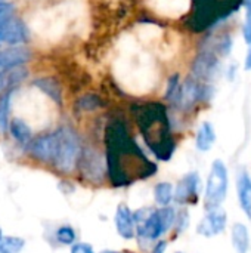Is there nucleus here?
<instances>
[{
    "mask_svg": "<svg viewBox=\"0 0 251 253\" xmlns=\"http://www.w3.org/2000/svg\"><path fill=\"white\" fill-rule=\"evenodd\" d=\"M136 122L145 144L158 160L167 162L175 153L170 122L164 105L149 102L136 108Z\"/></svg>",
    "mask_w": 251,
    "mask_h": 253,
    "instance_id": "f257e3e1",
    "label": "nucleus"
},
{
    "mask_svg": "<svg viewBox=\"0 0 251 253\" xmlns=\"http://www.w3.org/2000/svg\"><path fill=\"white\" fill-rule=\"evenodd\" d=\"M191 27L203 31L223 22L243 6V0H191Z\"/></svg>",
    "mask_w": 251,
    "mask_h": 253,
    "instance_id": "f03ea898",
    "label": "nucleus"
},
{
    "mask_svg": "<svg viewBox=\"0 0 251 253\" xmlns=\"http://www.w3.org/2000/svg\"><path fill=\"white\" fill-rule=\"evenodd\" d=\"M56 136V148H55V157L53 163L58 168V170L64 173H70L74 170L80 154H81V145L77 133L70 127H61L55 132Z\"/></svg>",
    "mask_w": 251,
    "mask_h": 253,
    "instance_id": "7ed1b4c3",
    "label": "nucleus"
},
{
    "mask_svg": "<svg viewBox=\"0 0 251 253\" xmlns=\"http://www.w3.org/2000/svg\"><path fill=\"white\" fill-rule=\"evenodd\" d=\"M176 222L175 209L163 206L160 209H151L149 215L138 224V236L146 242H155L166 234Z\"/></svg>",
    "mask_w": 251,
    "mask_h": 253,
    "instance_id": "20e7f679",
    "label": "nucleus"
},
{
    "mask_svg": "<svg viewBox=\"0 0 251 253\" xmlns=\"http://www.w3.org/2000/svg\"><path fill=\"white\" fill-rule=\"evenodd\" d=\"M228 193V169L222 160H215L212 165V170L207 179L206 188V209L212 211L220 208L225 202Z\"/></svg>",
    "mask_w": 251,
    "mask_h": 253,
    "instance_id": "39448f33",
    "label": "nucleus"
},
{
    "mask_svg": "<svg viewBox=\"0 0 251 253\" xmlns=\"http://www.w3.org/2000/svg\"><path fill=\"white\" fill-rule=\"evenodd\" d=\"M206 89H207V86L204 83H201L198 79L189 77L183 83H180L179 93L173 104L182 110H189L206 96V93H207Z\"/></svg>",
    "mask_w": 251,
    "mask_h": 253,
    "instance_id": "423d86ee",
    "label": "nucleus"
},
{
    "mask_svg": "<svg viewBox=\"0 0 251 253\" xmlns=\"http://www.w3.org/2000/svg\"><path fill=\"white\" fill-rule=\"evenodd\" d=\"M201 188V179L197 172H191L185 175L176 187L173 193V199L179 205H195L198 202Z\"/></svg>",
    "mask_w": 251,
    "mask_h": 253,
    "instance_id": "0eeeda50",
    "label": "nucleus"
},
{
    "mask_svg": "<svg viewBox=\"0 0 251 253\" xmlns=\"http://www.w3.org/2000/svg\"><path fill=\"white\" fill-rule=\"evenodd\" d=\"M219 58L213 50H203L194 61L192 70L195 79L198 80H212L219 73Z\"/></svg>",
    "mask_w": 251,
    "mask_h": 253,
    "instance_id": "6e6552de",
    "label": "nucleus"
},
{
    "mask_svg": "<svg viewBox=\"0 0 251 253\" xmlns=\"http://www.w3.org/2000/svg\"><path fill=\"white\" fill-rule=\"evenodd\" d=\"M27 40V28L19 18H9L0 24V43L9 46L22 44Z\"/></svg>",
    "mask_w": 251,
    "mask_h": 253,
    "instance_id": "1a4fd4ad",
    "label": "nucleus"
},
{
    "mask_svg": "<svg viewBox=\"0 0 251 253\" xmlns=\"http://www.w3.org/2000/svg\"><path fill=\"white\" fill-rule=\"evenodd\" d=\"M226 212L222 208L209 211V215L200 222L197 233L204 237H213L225 231L226 228Z\"/></svg>",
    "mask_w": 251,
    "mask_h": 253,
    "instance_id": "9d476101",
    "label": "nucleus"
},
{
    "mask_svg": "<svg viewBox=\"0 0 251 253\" xmlns=\"http://www.w3.org/2000/svg\"><path fill=\"white\" fill-rule=\"evenodd\" d=\"M31 59V52L28 47H24L21 44L18 46H10L7 49L0 50V71L21 67L27 64Z\"/></svg>",
    "mask_w": 251,
    "mask_h": 253,
    "instance_id": "9b49d317",
    "label": "nucleus"
},
{
    "mask_svg": "<svg viewBox=\"0 0 251 253\" xmlns=\"http://www.w3.org/2000/svg\"><path fill=\"white\" fill-rule=\"evenodd\" d=\"M55 148H56V136L53 133L41 135L37 139L30 142V151L31 154L38 159L40 162H53L55 157Z\"/></svg>",
    "mask_w": 251,
    "mask_h": 253,
    "instance_id": "f8f14e48",
    "label": "nucleus"
},
{
    "mask_svg": "<svg viewBox=\"0 0 251 253\" xmlns=\"http://www.w3.org/2000/svg\"><path fill=\"white\" fill-rule=\"evenodd\" d=\"M115 228H117V233L126 240L133 239L136 234V222H135L133 213L130 212V209L126 205H120L117 208Z\"/></svg>",
    "mask_w": 251,
    "mask_h": 253,
    "instance_id": "ddd939ff",
    "label": "nucleus"
},
{
    "mask_svg": "<svg viewBox=\"0 0 251 253\" xmlns=\"http://www.w3.org/2000/svg\"><path fill=\"white\" fill-rule=\"evenodd\" d=\"M237 190H238V200H240L241 209L251 219V179L244 168L238 170Z\"/></svg>",
    "mask_w": 251,
    "mask_h": 253,
    "instance_id": "4468645a",
    "label": "nucleus"
},
{
    "mask_svg": "<svg viewBox=\"0 0 251 253\" xmlns=\"http://www.w3.org/2000/svg\"><path fill=\"white\" fill-rule=\"evenodd\" d=\"M216 142V130L210 122H203L198 127L197 138H195V145L200 151L206 153L212 150V147Z\"/></svg>",
    "mask_w": 251,
    "mask_h": 253,
    "instance_id": "2eb2a0df",
    "label": "nucleus"
},
{
    "mask_svg": "<svg viewBox=\"0 0 251 253\" xmlns=\"http://www.w3.org/2000/svg\"><path fill=\"white\" fill-rule=\"evenodd\" d=\"M7 129L10 130L12 136L22 145H28L33 139V132H31L30 126L21 119H12L9 122Z\"/></svg>",
    "mask_w": 251,
    "mask_h": 253,
    "instance_id": "dca6fc26",
    "label": "nucleus"
},
{
    "mask_svg": "<svg viewBox=\"0 0 251 253\" xmlns=\"http://www.w3.org/2000/svg\"><path fill=\"white\" fill-rule=\"evenodd\" d=\"M232 245L237 253H247L250 249V236L244 224H234L232 227Z\"/></svg>",
    "mask_w": 251,
    "mask_h": 253,
    "instance_id": "f3484780",
    "label": "nucleus"
},
{
    "mask_svg": "<svg viewBox=\"0 0 251 253\" xmlns=\"http://www.w3.org/2000/svg\"><path fill=\"white\" fill-rule=\"evenodd\" d=\"M34 86L38 87L41 92H44L47 96H50L56 104H61V101H62V98H61V87L56 83V80H53L50 77H41V79L34 82Z\"/></svg>",
    "mask_w": 251,
    "mask_h": 253,
    "instance_id": "a211bd4d",
    "label": "nucleus"
},
{
    "mask_svg": "<svg viewBox=\"0 0 251 253\" xmlns=\"http://www.w3.org/2000/svg\"><path fill=\"white\" fill-rule=\"evenodd\" d=\"M10 107H12V90H7L0 96V133H4L9 127Z\"/></svg>",
    "mask_w": 251,
    "mask_h": 253,
    "instance_id": "6ab92c4d",
    "label": "nucleus"
},
{
    "mask_svg": "<svg viewBox=\"0 0 251 253\" xmlns=\"http://www.w3.org/2000/svg\"><path fill=\"white\" fill-rule=\"evenodd\" d=\"M154 199L160 206H169L173 200V187L169 182H160L154 188Z\"/></svg>",
    "mask_w": 251,
    "mask_h": 253,
    "instance_id": "aec40b11",
    "label": "nucleus"
},
{
    "mask_svg": "<svg viewBox=\"0 0 251 253\" xmlns=\"http://www.w3.org/2000/svg\"><path fill=\"white\" fill-rule=\"evenodd\" d=\"M25 246V242L21 237L1 236L0 237V253H19Z\"/></svg>",
    "mask_w": 251,
    "mask_h": 253,
    "instance_id": "412c9836",
    "label": "nucleus"
},
{
    "mask_svg": "<svg viewBox=\"0 0 251 253\" xmlns=\"http://www.w3.org/2000/svg\"><path fill=\"white\" fill-rule=\"evenodd\" d=\"M158 3L163 4V9L167 10V12H185L189 4H191V0H157Z\"/></svg>",
    "mask_w": 251,
    "mask_h": 253,
    "instance_id": "4be33fe9",
    "label": "nucleus"
},
{
    "mask_svg": "<svg viewBox=\"0 0 251 253\" xmlns=\"http://www.w3.org/2000/svg\"><path fill=\"white\" fill-rule=\"evenodd\" d=\"M75 237H77L75 231L70 225H64V227L58 228V231H56V240L67 246H72V243L75 242Z\"/></svg>",
    "mask_w": 251,
    "mask_h": 253,
    "instance_id": "5701e85b",
    "label": "nucleus"
},
{
    "mask_svg": "<svg viewBox=\"0 0 251 253\" xmlns=\"http://www.w3.org/2000/svg\"><path fill=\"white\" fill-rule=\"evenodd\" d=\"M102 105L99 96L96 95H84L81 96L78 101H77V107L83 111H92V110H96Z\"/></svg>",
    "mask_w": 251,
    "mask_h": 253,
    "instance_id": "b1692460",
    "label": "nucleus"
},
{
    "mask_svg": "<svg viewBox=\"0 0 251 253\" xmlns=\"http://www.w3.org/2000/svg\"><path fill=\"white\" fill-rule=\"evenodd\" d=\"M179 87H180V80H179V76L175 74L169 79V83H167V89H166V98L172 102L176 101V96L179 93Z\"/></svg>",
    "mask_w": 251,
    "mask_h": 253,
    "instance_id": "393cba45",
    "label": "nucleus"
},
{
    "mask_svg": "<svg viewBox=\"0 0 251 253\" xmlns=\"http://www.w3.org/2000/svg\"><path fill=\"white\" fill-rule=\"evenodd\" d=\"M13 12H15V6L10 3V1H6V0H1L0 1V24L7 21L9 18L13 16Z\"/></svg>",
    "mask_w": 251,
    "mask_h": 253,
    "instance_id": "a878e982",
    "label": "nucleus"
},
{
    "mask_svg": "<svg viewBox=\"0 0 251 253\" xmlns=\"http://www.w3.org/2000/svg\"><path fill=\"white\" fill-rule=\"evenodd\" d=\"M243 37L247 46L251 44V18H246L244 25H243Z\"/></svg>",
    "mask_w": 251,
    "mask_h": 253,
    "instance_id": "bb28decb",
    "label": "nucleus"
},
{
    "mask_svg": "<svg viewBox=\"0 0 251 253\" xmlns=\"http://www.w3.org/2000/svg\"><path fill=\"white\" fill-rule=\"evenodd\" d=\"M71 253H95L93 249L86 245V243H77V245H72V249H71Z\"/></svg>",
    "mask_w": 251,
    "mask_h": 253,
    "instance_id": "cd10ccee",
    "label": "nucleus"
},
{
    "mask_svg": "<svg viewBox=\"0 0 251 253\" xmlns=\"http://www.w3.org/2000/svg\"><path fill=\"white\" fill-rule=\"evenodd\" d=\"M244 70L251 71V44L247 49V55H246V59H244Z\"/></svg>",
    "mask_w": 251,
    "mask_h": 253,
    "instance_id": "c85d7f7f",
    "label": "nucleus"
},
{
    "mask_svg": "<svg viewBox=\"0 0 251 253\" xmlns=\"http://www.w3.org/2000/svg\"><path fill=\"white\" fill-rule=\"evenodd\" d=\"M166 248H167V243H166V242H158V243L155 245V248H154L152 253H164Z\"/></svg>",
    "mask_w": 251,
    "mask_h": 253,
    "instance_id": "c756f323",
    "label": "nucleus"
},
{
    "mask_svg": "<svg viewBox=\"0 0 251 253\" xmlns=\"http://www.w3.org/2000/svg\"><path fill=\"white\" fill-rule=\"evenodd\" d=\"M244 9H246V18H251V0H243Z\"/></svg>",
    "mask_w": 251,
    "mask_h": 253,
    "instance_id": "7c9ffc66",
    "label": "nucleus"
},
{
    "mask_svg": "<svg viewBox=\"0 0 251 253\" xmlns=\"http://www.w3.org/2000/svg\"><path fill=\"white\" fill-rule=\"evenodd\" d=\"M102 253H120V252H112V251H108V252H102Z\"/></svg>",
    "mask_w": 251,
    "mask_h": 253,
    "instance_id": "2f4dec72",
    "label": "nucleus"
},
{
    "mask_svg": "<svg viewBox=\"0 0 251 253\" xmlns=\"http://www.w3.org/2000/svg\"><path fill=\"white\" fill-rule=\"evenodd\" d=\"M0 237H1V230H0Z\"/></svg>",
    "mask_w": 251,
    "mask_h": 253,
    "instance_id": "473e14b6",
    "label": "nucleus"
},
{
    "mask_svg": "<svg viewBox=\"0 0 251 253\" xmlns=\"http://www.w3.org/2000/svg\"><path fill=\"white\" fill-rule=\"evenodd\" d=\"M0 1H1V0H0Z\"/></svg>",
    "mask_w": 251,
    "mask_h": 253,
    "instance_id": "72a5a7b5",
    "label": "nucleus"
},
{
    "mask_svg": "<svg viewBox=\"0 0 251 253\" xmlns=\"http://www.w3.org/2000/svg\"><path fill=\"white\" fill-rule=\"evenodd\" d=\"M250 179H251V178H250Z\"/></svg>",
    "mask_w": 251,
    "mask_h": 253,
    "instance_id": "f704fd0d",
    "label": "nucleus"
},
{
    "mask_svg": "<svg viewBox=\"0 0 251 253\" xmlns=\"http://www.w3.org/2000/svg\"><path fill=\"white\" fill-rule=\"evenodd\" d=\"M179 253H180V252H179Z\"/></svg>",
    "mask_w": 251,
    "mask_h": 253,
    "instance_id": "c9c22d12",
    "label": "nucleus"
}]
</instances>
